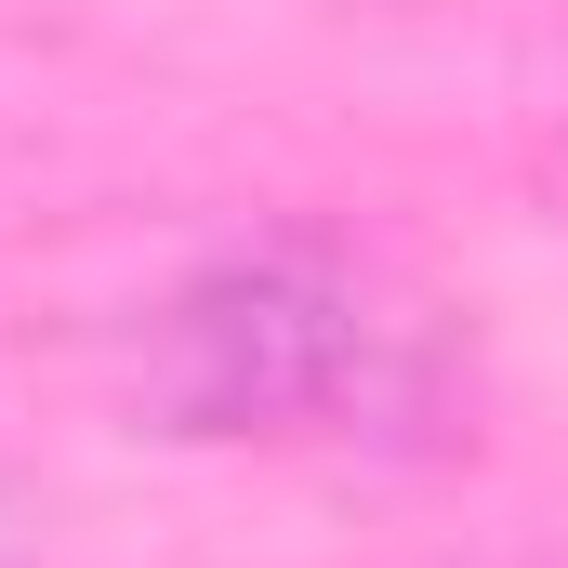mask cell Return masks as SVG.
Listing matches in <instances>:
<instances>
[{
  "label": "cell",
  "mask_w": 568,
  "mask_h": 568,
  "mask_svg": "<svg viewBox=\"0 0 568 568\" xmlns=\"http://www.w3.org/2000/svg\"><path fill=\"white\" fill-rule=\"evenodd\" d=\"M172 410L199 436H357L424 410V317L331 252H252L172 304Z\"/></svg>",
  "instance_id": "6da1fadb"
}]
</instances>
